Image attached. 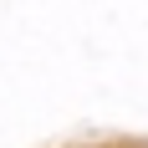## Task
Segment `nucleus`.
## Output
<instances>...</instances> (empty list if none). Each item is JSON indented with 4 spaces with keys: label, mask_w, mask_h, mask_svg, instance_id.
Listing matches in <instances>:
<instances>
[]
</instances>
